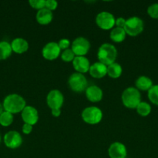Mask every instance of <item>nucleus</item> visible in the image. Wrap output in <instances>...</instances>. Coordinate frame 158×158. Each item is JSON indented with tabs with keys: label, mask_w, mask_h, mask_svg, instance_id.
<instances>
[{
	"label": "nucleus",
	"mask_w": 158,
	"mask_h": 158,
	"mask_svg": "<svg viewBox=\"0 0 158 158\" xmlns=\"http://www.w3.org/2000/svg\"><path fill=\"white\" fill-rule=\"evenodd\" d=\"M2 106L5 111L12 114L21 113L26 107V103L22 96L17 94H11L6 96L2 102Z\"/></svg>",
	"instance_id": "f257e3e1"
},
{
	"label": "nucleus",
	"mask_w": 158,
	"mask_h": 158,
	"mask_svg": "<svg viewBox=\"0 0 158 158\" xmlns=\"http://www.w3.org/2000/svg\"><path fill=\"white\" fill-rule=\"evenodd\" d=\"M117 54V49L114 45L105 43L101 45L98 50V60L100 63L108 66L116 62Z\"/></svg>",
	"instance_id": "f03ea898"
},
{
	"label": "nucleus",
	"mask_w": 158,
	"mask_h": 158,
	"mask_svg": "<svg viewBox=\"0 0 158 158\" xmlns=\"http://www.w3.org/2000/svg\"><path fill=\"white\" fill-rule=\"evenodd\" d=\"M122 102L124 106L129 109H136L141 102V94L136 87L129 86L124 89L122 94Z\"/></svg>",
	"instance_id": "7ed1b4c3"
},
{
	"label": "nucleus",
	"mask_w": 158,
	"mask_h": 158,
	"mask_svg": "<svg viewBox=\"0 0 158 158\" xmlns=\"http://www.w3.org/2000/svg\"><path fill=\"white\" fill-rule=\"evenodd\" d=\"M103 117V114L100 108L97 106H88L81 112V118L86 123L95 125L100 123Z\"/></svg>",
	"instance_id": "20e7f679"
},
{
	"label": "nucleus",
	"mask_w": 158,
	"mask_h": 158,
	"mask_svg": "<svg viewBox=\"0 0 158 158\" xmlns=\"http://www.w3.org/2000/svg\"><path fill=\"white\" fill-rule=\"evenodd\" d=\"M143 21L138 16H132L127 19L124 26L126 35L130 36H136L143 31Z\"/></svg>",
	"instance_id": "39448f33"
},
{
	"label": "nucleus",
	"mask_w": 158,
	"mask_h": 158,
	"mask_svg": "<svg viewBox=\"0 0 158 158\" xmlns=\"http://www.w3.org/2000/svg\"><path fill=\"white\" fill-rule=\"evenodd\" d=\"M68 85L71 90L76 93L84 92L88 86L85 76L77 72L70 76L68 79Z\"/></svg>",
	"instance_id": "423d86ee"
},
{
	"label": "nucleus",
	"mask_w": 158,
	"mask_h": 158,
	"mask_svg": "<svg viewBox=\"0 0 158 158\" xmlns=\"http://www.w3.org/2000/svg\"><path fill=\"white\" fill-rule=\"evenodd\" d=\"M95 23L100 29L104 30H109L115 26L116 18L111 12L102 11L96 15Z\"/></svg>",
	"instance_id": "0eeeda50"
},
{
	"label": "nucleus",
	"mask_w": 158,
	"mask_h": 158,
	"mask_svg": "<svg viewBox=\"0 0 158 158\" xmlns=\"http://www.w3.org/2000/svg\"><path fill=\"white\" fill-rule=\"evenodd\" d=\"M91 48L90 42L83 36L74 39L71 43V49L76 56H85Z\"/></svg>",
	"instance_id": "6e6552de"
},
{
	"label": "nucleus",
	"mask_w": 158,
	"mask_h": 158,
	"mask_svg": "<svg viewBox=\"0 0 158 158\" xmlns=\"http://www.w3.org/2000/svg\"><path fill=\"white\" fill-rule=\"evenodd\" d=\"M46 100V104L51 110L60 109L64 104V97L61 91L59 89H52L48 93Z\"/></svg>",
	"instance_id": "1a4fd4ad"
},
{
	"label": "nucleus",
	"mask_w": 158,
	"mask_h": 158,
	"mask_svg": "<svg viewBox=\"0 0 158 158\" xmlns=\"http://www.w3.org/2000/svg\"><path fill=\"white\" fill-rule=\"evenodd\" d=\"M3 142L6 148L12 150L17 149L23 143V137L18 131H10L4 135Z\"/></svg>",
	"instance_id": "9d476101"
},
{
	"label": "nucleus",
	"mask_w": 158,
	"mask_h": 158,
	"mask_svg": "<svg viewBox=\"0 0 158 158\" xmlns=\"http://www.w3.org/2000/svg\"><path fill=\"white\" fill-rule=\"evenodd\" d=\"M60 51L57 43L49 42L42 49V56L45 60H54L60 56Z\"/></svg>",
	"instance_id": "9b49d317"
},
{
	"label": "nucleus",
	"mask_w": 158,
	"mask_h": 158,
	"mask_svg": "<svg viewBox=\"0 0 158 158\" xmlns=\"http://www.w3.org/2000/svg\"><path fill=\"white\" fill-rule=\"evenodd\" d=\"M21 117L24 123L32 126L37 124L39 120V114L37 110L33 106H26L21 112Z\"/></svg>",
	"instance_id": "f8f14e48"
},
{
	"label": "nucleus",
	"mask_w": 158,
	"mask_h": 158,
	"mask_svg": "<svg viewBox=\"0 0 158 158\" xmlns=\"http://www.w3.org/2000/svg\"><path fill=\"white\" fill-rule=\"evenodd\" d=\"M108 154L110 158H125L127 156L126 148L121 142H113L108 148Z\"/></svg>",
	"instance_id": "ddd939ff"
},
{
	"label": "nucleus",
	"mask_w": 158,
	"mask_h": 158,
	"mask_svg": "<svg viewBox=\"0 0 158 158\" xmlns=\"http://www.w3.org/2000/svg\"><path fill=\"white\" fill-rule=\"evenodd\" d=\"M85 95L90 102L97 103L102 100L103 97V91L99 86L96 85L88 86L85 89Z\"/></svg>",
	"instance_id": "4468645a"
},
{
	"label": "nucleus",
	"mask_w": 158,
	"mask_h": 158,
	"mask_svg": "<svg viewBox=\"0 0 158 158\" xmlns=\"http://www.w3.org/2000/svg\"><path fill=\"white\" fill-rule=\"evenodd\" d=\"M72 63L77 73L82 74L88 72L91 66L90 61L85 56H75V58L72 61Z\"/></svg>",
	"instance_id": "2eb2a0df"
},
{
	"label": "nucleus",
	"mask_w": 158,
	"mask_h": 158,
	"mask_svg": "<svg viewBox=\"0 0 158 158\" xmlns=\"http://www.w3.org/2000/svg\"><path fill=\"white\" fill-rule=\"evenodd\" d=\"M88 72L90 75L94 78H103L107 75V66L100 62H96L91 65Z\"/></svg>",
	"instance_id": "dca6fc26"
},
{
	"label": "nucleus",
	"mask_w": 158,
	"mask_h": 158,
	"mask_svg": "<svg viewBox=\"0 0 158 158\" xmlns=\"http://www.w3.org/2000/svg\"><path fill=\"white\" fill-rule=\"evenodd\" d=\"M11 47L12 52L17 54H22L26 52L29 49V43L25 39L17 37L11 42Z\"/></svg>",
	"instance_id": "f3484780"
},
{
	"label": "nucleus",
	"mask_w": 158,
	"mask_h": 158,
	"mask_svg": "<svg viewBox=\"0 0 158 158\" xmlns=\"http://www.w3.org/2000/svg\"><path fill=\"white\" fill-rule=\"evenodd\" d=\"M54 18V14L52 11L43 8V9L38 10L36 15V19L37 23L40 25H48L52 22Z\"/></svg>",
	"instance_id": "a211bd4d"
},
{
	"label": "nucleus",
	"mask_w": 158,
	"mask_h": 158,
	"mask_svg": "<svg viewBox=\"0 0 158 158\" xmlns=\"http://www.w3.org/2000/svg\"><path fill=\"white\" fill-rule=\"evenodd\" d=\"M136 88L138 90L148 91L153 86V81L147 76H140L136 80Z\"/></svg>",
	"instance_id": "6ab92c4d"
},
{
	"label": "nucleus",
	"mask_w": 158,
	"mask_h": 158,
	"mask_svg": "<svg viewBox=\"0 0 158 158\" xmlns=\"http://www.w3.org/2000/svg\"><path fill=\"white\" fill-rule=\"evenodd\" d=\"M122 73V67L120 64L115 62L107 66V75L113 79H117L121 77Z\"/></svg>",
	"instance_id": "aec40b11"
},
{
	"label": "nucleus",
	"mask_w": 158,
	"mask_h": 158,
	"mask_svg": "<svg viewBox=\"0 0 158 158\" xmlns=\"http://www.w3.org/2000/svg\"><path fill=\"white\" fill-rule=\"evenodd\" d=\"M110 39L115 43H122L125 39V31L123 28L116 27L110 32Z\"/></svg>",
	"instance_id": "412c9836"
},
{
	"label": "nucleus",
	"mask_w": 158,
	"mask_h": 158,
	"mask_svg": "<svg viewBox=\"0 0 158 158\" xmlns=\"http://www.w3.org/2000/svg\"><path fill=\"white\" fill-rule=\"evenodd\" d=\"M11 44L7 41H0V60H5L12 55Z\"/></svg>",
	"instance_id": "4be33fe9"
},
{
	"label": "nucleus",
	"mask_w": 158,
	"mask_h": 158,
	"mask_svg": "<svg viewBox=\"0 0 158 158\" xmlns=\"http://www.w3.org/2000/svg\"><path fill=\"white\" fill-rule=\"evenodd\" d=\"M13 114H10L7 111L4 110L0 114V125L4 127H7L12 125V123H13Z\"/></svg>",
	"instance_id": "5701e85b"
},
{
	"label": "nucleus",
	"mask_w": 158,
	"mask_h": 158,
	"mask_svg": "<svg viewBox=\"0 0 158 158\" xmlns=\"http://www.w3.org/2000/svg\"><path fill=\"white\" fill-rule=\"evenodd\" d=\"M136 111L141 117H147L151 113V106L148 103L141 101L136 106Z\"/></svg>",
	"instance_id": "b1692460"
},
{
	"label": "nucleus",
	"mask_w": 158,
	"mask_h": 158,
	"mask_svg": "<svg viewBox=\"0 0 158 158\" xmlns=\"http://www.w3.org/2000/svg\"><path fill=\"white\" fill-rule=\"evenodd\" d=\"M147 92V96L150 101L153 104L158 106V84L153 85V86Z\"/></svg>",
	"instance_id": "393cba45"
},
{
	"label": "nucleus",
	"mask_w": 158,
	"mask_h": 158,
	"mask_svg": "<svg viewBox=\"0 0 158 158\" xmlns=\"http://www.w3.org/2000/svg\"><path fill=\"white\" fill-rule=\"evenodd\" d=\"M76 56L74 55V52L72 51L71 49H67L65 50H64L63 52L60 54V57H61V60L64 62H66V63H70V62H72L74 60V59L75 58Z\"/></svg>",
	"instance_id": "a878e982"
},
{
	"label": "nucleus",
	"mask_w": 158,
	"mask_h": 158,
	"mask_svg": "<svg viewBox=\"0 0 158 158\" xmlns=\"http://www.w3.org/2000/svg\"><path fill=\"white\" fill-rule=\"evenodd\" d=\"M147 13L152 19H158V3H153L147 8Z\"/></svg>",
	"instance_id": "bb28decb"
},
{
	"label": "nucleus",
	"mask_w": 158,
	"mask_h": 158,
	"mask_svg": "<svg viewBox=\"0 0 158 158\" xmlns=\"http://www.w3.org/2000/svg\"><path fill=\"white\" fill-rule=\"evenodd\" d=\"M45 3L46 0H29V4L33 9L40 10V9L45 8Z\"/></svg>",
	"instance_id": "cd10ccee"
},
{
	"label": "nucleus",
	"mask_w": 158,
	"mask_h": 158,
	"mask_svg": "<svg viewBox=\"0 0 158 158\" xmlns=\"http://www.w3.org/2000/svg\"><path fill=\"white\" fill-rule=\"evenodd\" d=\"M58 44L59 48L60 49V50H65L67 49H69V46L71 45V42L68 39H61V40H59V42L57 43Z\"/></svg>",
	"instance_id": "c85d7f7f"
},
{
	"label": "nucleus",
	"mask_w": 158,
	"mask_h": 158,
	"mask_svg": "<svg viewBox=\"0 0 158 158\" xmlns=\"http://www.w3.org/2000/svg\"><path fill=\"white\" fill-rule=\"evenodd\" d=\"M57 6H58V2L56 0H46L45 8L49 9V10H55L57 8Z\"/></svg>",
	"instance_id": "c756f323"
},
{
	"label": "nucleus",
	"mask_w": 158,
	"mask_h": 158,
	"mask_svg": "<svg viewBox=\"0 0 158 158\" xmlns=\"http://www.w3.org/2000/svg\"><path fill=\"white\" fill-rule=\"evenodd\" d=\"M125 21H126V19H125L123 17H119V18L116 19V24H115V26H116V27L123 28L124 29Z\"/></svg>",
	"instance_id": "7c9ffc66"
},
{
	"label": "nucleus",
	"mask_w": 158,
	"mask_h": 158,
	"mask_svg": "<svg viewBox=\"0 0 158 158\" xmlns=\"http://www.w3.org/2000/svg\"><path fill=\"white\" fill-rule=\"evenodd\" d=\"M33 131V126L28 123H24L22 127V131L25 134H29Z\"/></svg>",
	"instance_id": "2f4dec72"
},
{
	"label": "nucleus",
	"mask_w": 158,
	"mask_h": 158,
	"mask_svg": "<svg viewBox=\"0 0 158 158\" xmlns=\"http://www.w3.org/2000/svg\"><path fill=\"white\" fill-rule=\"evenodd\" d=\"M51 114L54 117H59L61 114V110L60 109H53L51 110Z\"/></svg>",
	"instance_id": "473e14b6"
},
{
	"label": "nucleus",
	"mask_w": 158,
	"mask_h": 158,
	"mask_svg": "<svg viewBox=\"0 0 158 158\" xmlns=\"http://www.w3.org/2000/svg\"><path fill=\"white\" fill-rule=\"evenodd\" d=\"M4 111V108H3V106H2V103L0 102V114H2V113Z\"/></svg>",
	"instance_id": "72a5a7b5"
},
{
	"label": "nucleus",
	"mask_w": 158,
	"mask_h": 158,
	"mask_svg": "<svg viewBox=\"0 0 158 158\" xmlns=\"http://www.w3.org/2000/svg\"><path fill=\"white\" fill-rule=\"evenodd\" d=\"M1 140H2V137H1V134H0V143H1Z\"/></svg>",
	"instance_id": "f704fd0d"
}]
</instances>
